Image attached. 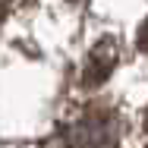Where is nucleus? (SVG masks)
<instances>
[{"instance_id": "1", "label": "nucleus", "mask_w": 148, "mask_h": 148, "mask_svg": "<svg viewBox=\"0 0 148 148\" xmlns=\"http://www.w3.org/2000/svg\"><path fill=\"white\" fill-rule=\"evenodd\" d=\"M47 148H117V120L110 110L91 107L79 120L66 123Z\"/></svg>"}, {"instance_id": "2", "label": "nucleus", "mask_w": 148, "mask_h": 148, "mask_svg": "<svg viewBox=\"0 0 148 148\" xmlns=\"http://www.w3.org/2000/svg\"><path fill=\"white\" fill-rule=\"evenodd\" d=\"M114 66H117V41L104 38V41H98L88 51L82 76H79V85L82 88H98L101 82H107V76L114 73Z\"/></svg>"}, {"instance_id": "3", "label": "nucleus", "mask_w": 148, "mask_h": 148, "mask_svg": "<svg viewBox=\"0 0 148 148\" xmlns=\"http://www.w3.org/2000/svg\"><path fill=\"white\" fill-rule=\"evenodd\" d=\"M136 44H139L142 51H148V19L142 22V29H139V35H136Z\"/></svg>"}, {"instance_id": "4", "label": "nucleus", "mask_w": 148, "mask_h": 148, "mask_svg": "<svg viewBox=\"0 0 148 148\" xmlns=\"http://www.w3.org/2000/svg\"><path fill=\"white\" fill-rule=\"evenodd\" d=\"M3 16H6V3L0 0V22H3Z\"/></svg>"}, {"instance_id": "5", "label": "nucleus", "mask_w": 148, "mask_h": 148, "mask_svg": "<svg viewBox=\"0 0 148 148\" xmlns=\"http://www.w3.org/2000/svg\"><path fill=\"white\" fill-rule=\"evenodd\" d=\"M145 132H148V114H145Z\"/></svg>"}, {"instance_id": "6", "label": "nucleus", "mask_w": 148, "mask_h": 148, "mask_svg": "<svg viewBox=\"0 0 148 148\" xmlns=\"http://www.w3.org/2000/svg\"><path fill=\"white\" fill-rule=\"evenodd\" d=\"M73 3H79V0H73Z\"/></svg>"}]
</instances>
